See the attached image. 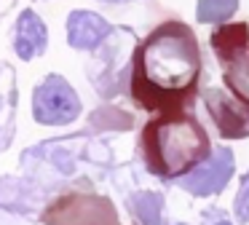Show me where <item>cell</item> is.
<instances>
[{"label":"cell","instance_id":"9a60e30c","mask_svg":"<svg viewBox=\"0 0 249 225\" xmlns=\"http://www.w3.org/2000/svg\"><path fill=\"white\" fill-rule=\"evenodd\" d=\"M214 225H233V223H231V220H225V217H222V220H217Z\"/></svg>","mask_w":249,"mask_h":225},{"label":"cell","instance_id":"ba28073f","mask_svg":"<svg viewBox=\"0 0 249 225\" xmlns=\"http://www.w3.org/2000/svg\"><path fill=\"white\" fill-rule=\"evenodd\" d=\"M49 43V30H46L43 19L35 11H22L17 19V30H14V51L19 59L30 62V59L40 56Z\"/></svg>","mask_w":249,"mask_h":225},{"label":"cell","instance_id":"3957f363","mask_svg":"<svg viewBox=\"0 0 249 225\" xmlns=\"http://www.w3.org/2000/svg\"><path fill=\"white\" fill-rule=\"evenodd\" d=\"M212 51L222 64V78L231 94L249 105V24H220L209 38Z\"/></svg>","mask_w":249,"mask_h":225},{"label":"cell","instance_id":"4fadbf2b","mask_svg":"<svg viewBox=\"0 0 249 225\" xmlns=\"http://www.w3.org/2000/svg\"><path fill=\"white\" fill-rule=\"evenodd\" d=\"M91 126L94 129H107V131H121V129L131 126V115L121 112L118 107H99L91 115Z\"/></svg>","mask_w":249,"mask_h":225},{"label":"cell","instance_id":"5b68a950","mask_svg":"<svg viewBox=\"0 0 249 225\" xmlns=\"http://www.w3.org/2000/svg\"><path fill=\"white\" fill-rule=\"evenodd\" d=\"M81 115V99L62 75H49L33 94V118L43 126H67Z\"/></svg>","mask_w":249,"mask_h":225},{"label":"cell","instance_id":"7c38bea8","mask_svg":"<svg viewBox=\"0 0 249 225\" xmlns=\"http://www.w3.org/2000/svg\"><path fill=\"white\" fill-rule=\"evenodd\" d=\"M238 8V0H198L196 19L204 24H222L228 21Z\"/></svg>","mask_w":249,"mask_h":225},{"label":"cell","instance_id":"2e32d148","mask_svg":"<svg viewBox=\"0 0 249 225\" xmlns=\"http://www.w3.org/2000/svg\"><path fill=\"white\" fill-rule=\"evenodd\" d=\"M105 3H126V0H105Z\"/></svg>","mask_w":249,"mask_h":225},{"label":"cell","instance_id":"8992f818","mask_svg":"<svg viewBox=\"0 0 249 225\" xmlns=\"http://www.w3.org/2000/svg\"><path fill=\"white\" fill-rule=\"evenodd\" d=\"M233 171H236V155H233V150H228V148L212 150V155L204 164H198L185 177H179V188L188 190L196 198L214 196V193L225 190Z\"/></svg>","mask_w":249,"mask_h":225},{"label":"cell","instance_id":"7a4b0ae2","mask_svg":"<svg viewBox=\"0 0 249 225\" xmlns=\"http://www.w3.org/2000/svg\"><path fill=\"white\" fill-rule=\"evenodd\" d=\"M209 155V134L190 110L158 112L142 129V158L147 171L161 180H179Z\"/></svg>","mask_w":249,"mask_h":225},{"label":"cell","instance_id":"52a82bcc","mask_svg":"<svg viewBox=\"0 0 249 225\" xmlns=\"http://www.w3.org/2000/svg\"><path fill=\"white\" fill-rule=\"evenodd\" d=\"M204 105L209 110V118L214 121L222 139H247L249 137V105L241 102L236 94L212 86V89L204 91Z\"/></svg>","mask_w":249,"mask_h":225},{"label":"cell","instance_id":"6da1fadb","mask_svg":"<svg viewBox=\"0 0 249 225\" xmlns=\"http://www.w3.org/2000/svg\"><path fill=\"white\" fill-rule=\"evenodd\" d=\"M204 56L185 21L158 24L131 56V99L147 112L190 110L201 89Z\"/></svg>","mask_w":249,"mask_h":225},{"label":"cell","instance_id":"8fae6325","mask_svg":"<svg viewBox=\"0 0 249 225\" xmlns=\"http://www.w3.org/2000/svg\"><path fill=\"white\" fill-rule=\"evenodd\" d=\"M129 206L145 225H166L163 223V198L158 193H137L131 196Z\"/></svg>","mask_w":249,"mask_h":225},{"label":"cell","instance_id":"9c48e42d","mask_svg":"<svg viewBox=\"0 0 249 225\" xmlns=\"http://www.w3.org/2000/svg\"><path fill=\"white\" fill-rule=\"evenodd\" d=\"M110 32L113 27L94 11H72L67 16V43L72 48H97Z\"/></svg>","mask_w":249,"mask_h":225},{"label":"cell","instance_id":"5bb4252c","mask_svg":"<svg viewBox=\"0 0 249 225\" xmlns=\"http://www.w3.org/2000/svg\"><path fill=\"white\" fill-rule=\"evenodd\" d=\"M233 212H236L238 223H247V220H249V171L241 177V188H238V193H236Z\"/></svg>","mask_w":249,"mask_h":225},{"label":"cell","instance_id":"277c9868","mask_svg":"<svg viewBox=\"0 0 249 225\" xmlns=\"http://www.w3.org/2000/svg\"><path fill=\"white\" fill-rule=\"evenodd\" d=\"M46 225H121L113 201L99 193H67L49 204Z\"/></svg>","mask_w":249,"mask_h":225},{"label":"cell","instance_id":"30bf717a","mask_svg":"<svg viewBox=\"0 0 249 225\" xmlns=\"http://www.w3.org/2000/svg\"><path fill=\"white\" fill-rule=\"evenodd\" d=\"M14 118H17V75L11 64L0 62V150H6L14 139Z\"/></svg>","mask_w":249,"mask_h":225}]
</instances>
